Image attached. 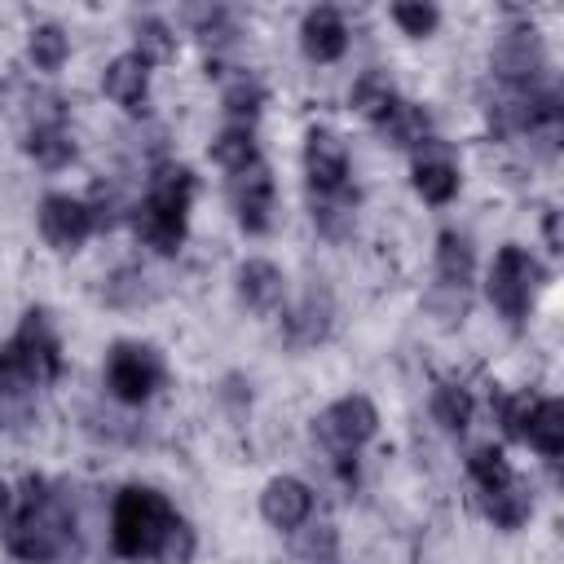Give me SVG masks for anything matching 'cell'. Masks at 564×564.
<instances>
[{
    "label": "cell",
    "mask_w": 564,
    "mask_h": 564,
    "mask_svg": "<svg viewBox=\"0 0 564 564\" xmlns=\"http://www.w3.org/2000/svg\"><path fill=\"white\" fill-rule=\"evenodd\" d=\"M110 542L123 560H167L185 564L194 555V533L189 524L172 511V502L159 489L128 485L115 498L110 511Z\"/></svg>",
    "instance_id": "cell-1"
},
{
    "label": "cell",
    "mask_w": 564,
    "mask_h": 564,
    "mask_svg": "<svg viewBox=\"0 0 564 564\" xmlns=\"http://www.w3.org/2000/svg\"><path fill=\"white\" fill-rule=\"evenodd\" d=\"M4 542L26 564H70L79 555L75 511L44 480L26 476L22 498H18V511L4 520Z\"/></svg>",
    "instance_id": "cell-2"
},
{
    "label": "cell",
    "mask_w": 564,
    "mask_h": 564,
    "mask_svg": "<svg viewBox=\"0 0 564 564\" xmlns=\"http://www.w3.org/2000/svg\"><path fill=\"white\" fill-rule=\"evenodd\" d=\"M189 198H194V172L189 167H167L163 176H154L150 194L132 207V229L145 247L172 256L185 238V216H189Z\"/></svg>",
    "instance_id": "cell-3"
},
{
    "label": "cell",
    "mask_w": 564,
    "mask_h": 564,
    "mask_svg": "<svg viewBox=\"0 0 564 564\" xmlns=\"http://www.w3.org/2000/svg\"><path fill=\"white\" fill-rule=\"evenodd\" d=\"M62 375V344L57 335L48 330L44 313L31 308L22 317V330L0 344V392L18 397L26 388H40V383H53Z\"/></svg>",
    "instance_id": "cell-4"
},
{
    "label": "cell",
    "mask_w": 564,
    "mask_h": 564,
    "mask_svg": "<svg viewBox=\"0 0 564 564\" xmlns=\"http://www.w3.org/2000/svg\"><path fill=\"white\" fill-rule=\"evenodd\" d=\"M538 282H542V264H538L524 247L507 242V247L494 256V269H489V300L498 304L502 317L520 322V317L529 313V304H533Z\"/></svg>",
    "instance_id": "cell-5"
},
{
    "label": "cell",
    "mask_w": 564,
    "mask_h": 564,
    "mask_svg": "<svg viewBox=\"0 0 564 564\" xmlns=\"http://www.w3.org/2000/svg\"><path fill=\"white\" fill-rule=\"evenodd\" d=\"M163 357L150 344H115L106 357V388L123 401V405H141L145 397H154V388L163 383Z\"/></svg>",
    "instance_id": "cell-6"
},
{
    "label": "cell",
    "mask_w": 564,
    "mask_h": 564,
    "mask_svg": "<svg viewBox=\"0 0 564 564\" xmlns=\"http://www.w3.org/2000/svg\"><path fill=\"white\" fill-rule=\"evenodd\" d=\"M375 423H379V414H375V405L366 397H344V401L326 405L313 427L335 454H352L357 445H366L375 436Z\"/></svg>",
    "instance_id": "cell-7"
},
{
    "label": "cell",
    "mask_w": 564,
    "mask_h": 564,
    "mask_svg": "<svg viewBox=\"0 0 564 564\" xmlns=\"http://www.w3.org/2000/svg\"><path fill=\"white\" fill-rule=\"evenodd\" d=\"M40 234L57 251H75L93 234V207L79 203V198H70V194H48L40 203Z\"/></svg>",
    "instance_id": "cell-8"
},
{
    "label": "cell",
    "mask_w": 564,
    "mask_h": 564,
    "mask_svg": "<svg viewBox=\"0 0 564 564\" xmlns=\"http://www.w3.org/2000/svg\"><path fill=\"white\" fill-rule=\"evenodd\" d=\"M304 167L313 194H339L348 181V150L330 128H313L304 141Z\"/></svg>",
    "instance_id": "cell-9"
},
{
    "label": "cell",
    "mask_w": 564,
    "mask_h": 564,
    "mask_svg": "<svg viewBox=\"0 0 564 564\" xmlns=\"http://www.w3.org/2000/svg\"><path fill=\"white\" fill-rule=\"evenodd\" d=\"M494 70H498L511 88H529V84L538 79V70H542V40H538V31H533V26L507 31V35L498 40V48H494Z\"/></svg>",
    "instance_id": "cell-10"
},
{
    "label": "cell",
    "mask_w": 564,
    "mask_h": 564,
    "mask_svg": "<svg viewBox=\"0 0 564 564\" xmlns=\"http://www.w3.org/2000/svg\"><path fill=\"white\" fill-rule=\"evenodd\" d=\"M229 198H234V212H238L242 229L260 234L269 225V212H273V176H269V167L264 163H251V167L234 172Z\"/></svg>",
    "instance_id": "cell-11"
},
{
    "label": "cell",
    "mask_w": 564,
    "mask_h": 564,
    "mask_svg": "<svg viewBox=\"0 0 564 564\" xmlns=\"http://www.w3.org/2000/svg\"><path fill=\"white\" fill-rule=\"evenodd\" d=\"M260 511H264V520H269L273 529H295V524H304V516L313 511V494H308L304 480H295V476H278V480L264 485V494H260Z\"/></svg>",
    "instance_id": "cell-12"
},
{
    "label": "cell",
    "mask_w": 564,
    "mask_h": 564,
    "mask_svg": "<svg viewBox=\"0 0 564 564\" xmlns=\"http://www.w3.org/2000/svg\"><path fill=\"white\" fill-rule=\"evenodd\" d=\"M300 44H304V53H308L313 62H335V57L348 48V26H344V18H339L330 4H322V9H313V13L304 18Z\"/></svg>",
    "instance_id": "cell-13"
},
{
    "label": "cell",
    "mask_w": 564,
    "mask_h": 564,
    "mask_svg": "<svg viewBox=\"0 0 564 564\" xmlns=\"http://www.w3.org/2000/svg\"><path fill=\"white\" fill-rule=\"evenodd\" d=\"M145 84H150V66L137 57V53H123V57H115L110 66H106V79H101V88H106V97L110 101H119L123 110H145Z\"/></svg>",
    "instance_id": "cell-14"
},
{
    "label": "cell",
    "mask_w": 564,
    "mask_h": 564,
    "mask_svg": "<svg viewBox=\"0 0 564 564\" xmlns=\"http://www.w3.org/2000/svg\"><path fill=\"white\" fill-rule=\"evenodd\" d=\"M282 326H286V339L295 348H308V344L326 339V330H330V295L322 286H313L291 313H282Z\"/></svg>",
    "instance_id": "cell-15"
},
{
    "label": "cell",
    "mask_w": 564,
    "mask_h": 564,
    "mask_svg": "<svg viewBox=\"0 0 564 564\" xmlns=\"http://www.w3.org/2000/svg\"><path fill=\"white\" fill-rule=\"evenodd\" d=\"M533 449H542L546 458H560L564 454V405L555 397L546 401H533L529 405V419H524V436Z\"/></svg>",
    "instance_id": "cell-16"
},
{
    "label": "cell",
    "mask_w": 564,
    "mask_h": 564,
    "mask_svg": "<svg viewBox=\"0 0 564 564\" xmlns=\"http://www.w3.org/2000/svg\"><path fill=\"white\" fill-rule=\"evenodd\" d=\"M375 123H379L383 141H392V145H401V150H410V145H427V132H432L427 110L414 106V101H392Z\"/></svg>",
    "instance_id": "cell-17"
},
{
    "label": "cell",
    "mask_w": 564,
    "mask_h": 564,
    "mask_svg": "<svg viewBox=\"0 0 564 564\" xmlns=\"http://www.w3.org/2000/svg\"><path fill=\"white\" fill-rule=\"evenodd\" d=\"M238 295L256 313H273L282 304V273L269 260H247L238 269Z\"/></svg>",
    "instance_id": "cell-18"
},
{
    "label": "cell",
    "mask_w": 564,
    "mask_h": 564,
    "mask_svg": "<svg viewBox=\"0 0 564 564\" xmlns=\"http://www.w3.org/2000/svg\"><path fill=\"white\" fill-rule=\"evenodd\" d=\"M471 269H476V256H471V242L454 229H445L436 238V273L445 286H467L471 282Z\"/></svg>",
    "instance_id": "cell-19"
},
{
    "label": "cell",
    "mask_w": 564,
    "mask_h": 564,
    "mask_svg": "<svg viewBox=\"0 0 564 564\" xmlns=\"http://www.w3.org/2000/svg\"><path fill=\"white\" fill-rule=\"evenodd\" d=\"M480 507L498 529H520L529 520V511H533V498H529V489L520 480H511V485H502L494 494H480Z\"/></svg>",
    "instance_id": "cell-20"
},
{
    "label": "cell",
    "mask_w": 564,
    "mask_h": 564,
    "mask_svg": "<svg viewBox=\"0 0 564 564\" xmlns=\"http://www.w3.org/2000/svg\"><path fill=\"white\" fill-rule=\"evenodd\" d=\"M26 154H31L40 167H62V163L75 159V141L66 137V128H62L57 119H44V123L31 128V137H26Z\"/></svg>",
    "instance_id": "cell-21"
},
{
    "label": "cell",
    "mask_w": 564,
    "mask_h": 564,
    "mask_svg": "<svg viewBox=\"0 0 564 564\" xmlns=\"http://www.w3.org/2000/svg\"><path fill=\"white\" fill-rule=\"evenodd\" d=\"M414 189L427 198V203H449L458 194V167L449 159H419L414 163Z\"/></svg>",
    "instance_id": "cell-22"
},
{
    "label": "cell",
    "mask_w": 564,
    "mask_h": 564,
    "mask_svg": "<svg viewBox=\"0 0 564 564\" xmlns=\"http://www.w3.org/2000/svg\"><path fill=\"white\" fill-rule=\"evenodd\" d=\"M432 414H436L441 427L463 432V427L471 423V392H467L463 383H441L436 397H432Z\"/></svg>",
    "instance_id": "cell-23"
},
{
    "label": "cell",
    "mask_w": 564,
    "mask_h": 564,
    "mask_svg": "<svg viewBox=\"0 0 564 564\" xmlns=\"http://www.w3.org/2000/svg\"><path fill=\"white\" fill-rule=\"evenodd\" d=\"M212 159H216L220 167H229V172L251 167V163H256V141H251V132H247V128H225V132L212 141Z\"/></svg>",
    "instance_id": "cell-24"
},
{
    "label": "cell",
    "mask_w": 564,
    "mask_h": 564,
    "mask_svg": "<svg viewBox=\"0 0 564 564\" xmlns=\"http://www.w3.org/2000/svg\"><path fill=\"white\" fill-rule=\"evenodd\" d=\"M313 220H317L322 234L344 238V234L352 229V198H348L344 189H339V194H317V198H313Z\"/></svg>",
    "instance_id": "cell-25"
},
{
    "label": "cell",
    "mask_w": 564,
    "mask_h": 564,
    "mask_svg": "<svg viewBox=\"0 0 564 564\" xmlns=\"http://www.w3.org/2000/svg\"><path fill=\"white\" fill-rule=\"evenodd\" d=\"M467 471H471V480L480 485V494H494V489H502V485H511L516 480V471L507 467V458H502V449H476L471 458H467Z\"/></svg>",
    "instance_id": "cell-26"
},
{
    "label": "cell",
    "mask_w": 564,
    "mask_h": 564,
    "mask_svg": "<svg viewBox=\"0 0 564 564\" xmlns=\"http://www.w3.org/2000/svg\"><path fill=\"white\" fill-rule=\"evenodd\" d=\"M392 101H397V97H392V79L379 75V70H366V75L352 84V106H357L361 115H370V119H379Z\"/></svg>",
    "instance_id": "cell-27"
},
{
    "label": "cell",
    "mask_w": 564,
    "mask_h": 564,
    "mask_svg": "<svg viewBox=\"0 0 564 564\" xmlns=\"http://www.w3.org/2000/svg\"><path fill=\"white\" fill-rule=\"evenodd\" d=\"M176 53V35L159 22V18H145L137 22V57L150 66V62H167Z\"/></svg>",
    "instance_id": "cell-28"
},
{
    "label": "cell",
    "mask_w": 564,
    "mask_h": 564,
    "mask_svg": "<svg viewBox=\"0 0 564 564\" xmlns=\"http://www.w3.org/2000/svg\"><path fill=\"white\" fill-rule=\"evenodd\" d=\"M26 53H31V62H35L40 70H57V66L66 62V35H62V26H53V22L35 26Z\"/></svg>",
    "instance_id": "cell-29"
},
{
    "label": "cell",
    "mask_w": 564,
    "mask_h": 564,
    "mask_svg": "<svg viewBox=\"0 0 564 564\" xmlns=\"http://www.w3.org/2000/svg\"><path fill=\"white\" fill-rule=\"evenodd\" d=\"M295 555L308 560V564H335V560H339L335 524H313V529H304L300 542H295Z\"/></svg>",
    "instance_id": "cell-30"
},
{
    "label": "cell",
    "mask_w": 564,
    "mask_h": 564,
    "mask_svg": "<svg viewBox=\"0 0 564 564\" xmlns=\"http://www.w3.org/2000/svg\"><path fill=\"white\" fill-rule=\"evenodd\" d=\"M260 101H264V88L251 79V75H242V79H234L229 88H225V110L229 115H256L260 110Z\"/></svg>",
    "instance_id": "cell-31"
},
{
    "label": "cell",
    "mask_w": 564,
    "mask_h": 564,
    "mask_svg": "<svg viewBox=\"0 0 564 564\" xmlns=\"http://www.w3.org/2000/svg\"><path fill=\"white\" fill-rule=\"evenodd\" d=\"M436 9L432 4H392V22L405 31V35H427L436 26Z\"/></svg>",
    "instance_id": "cell-32"
},
{
    "label": "cell",
    "mask_w": 564,
    "mask_h": 564,
    "mask_svg": "<svg viewBox=\"0 0 564 564\" xmlns=\"http://www.w3.org/2000/svg\"><path fill=\"white\" fill-rule=\"evenodd\" d=\"M427 308H432L441 322L463 317V313H467V286H445V282H436V291L427 295Z\"/></svg>",
    "instance_id": "cell-33"
},
{
    "label": "cell",
    "mask_w": 564,
    "mask_h": 564,
    "mask_svg": "<svg viewBox=\"0 0 564 564\" xmlns=\"http://www.w3.org/2000/svg\"><path fill=\"white\" fill-rule=\"evenodd\" d=\"M141 282H145V278H141L137 269H123V273H115V278L106 282V300H110V304H141V300L150 295Z\"/></svg>",
    "instance_id": "cell-34"
},
{
    "label": "cell",
    "mask_w": 564,
    "mask_h": 564,
    "mask_svg": "<svg viewBox=\"0 0 564 564\" xmlns=\"http://www.w3.org/2000/svg\"><path fill=\"white\" fill-rule=\"evenodd\" d=\"M529 397H502L498 401V414H502V427H507V436H524V419H529Z\"/></svg>",
    "instance_id": "cell-35"
},
{
    "label": "cell",
    "mask_w": 564,
    "mask_h": 564,
    "mask_svg": "<svg viewBox=\"0 0 564 564\" xmlns=\"http://www.w3.org/2000/svg\"><path fill=\"white\" fill-rule=\"evenodd\" d=\"M13 516V494H9V485L0 480V529H4V520Z\"/></svg>",
    "instance_id": "cell-36"
},
{
    "label": "cell",
    "mask_w": 564,
    "mask_h": 564,
    "mask_svg": "<svg viewBox=\"0 0 564 564\" xmlns=\"http://www.w3.org/2000/svg\"><path fill=\"white\" fill-rule=\"evenodd\" d=\"M546 242H551V251H560V225H555V212L546 216Z\"/></svg>",
    "instance_id": "cell-37"
}]
</instances>
